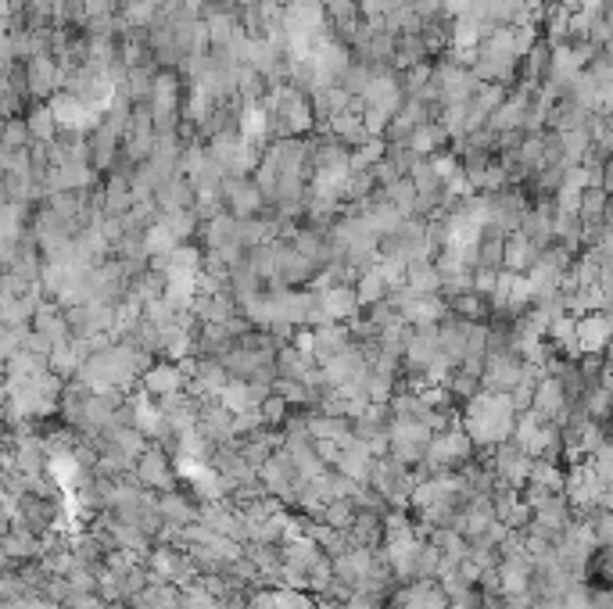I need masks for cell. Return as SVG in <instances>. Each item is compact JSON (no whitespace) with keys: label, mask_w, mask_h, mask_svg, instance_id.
Returning a JSON list of instances; mask_svg holds the SVG:
<instances>
[{"label":"cell","mask_w":613,"mask_h":609,"mask_svg":"<svg viewBox=\"0 0 613 609\" xmlns=\"http://www.w3.org/2000/svg\"><path fill=\"white\" fill-rule=\"evenodd\" d=\"M398 79H402L405 97H423L427 86L434 83V61H423V65H416V68H405V72H398Z\"/></svg>","instance_id":"cell-35"},{"label":"cell","mask_w":613,"mask_h":609,"mask_svg":"<svg viewBox=\"0 0 613 609\" xmlns=\"http://www.w3.org/2000/svg\"><path fill=\"white\" fill-rule=\"evenodd\" d=\"M449 308H452V315L470 319V322H492V315H495L492 302L484 295H477V291H466V295L449 298Z\"/></svg>","instance_id":"cell-24"},{"label":"cell","mask_w":613,"mask_h":609,"mask_svg":"<svg viewBox=\"0 0 613 609\" xmlns=\"http://www.w3.org/2000/svg\"><path fill=\"white\" fill-rule=\"evenodd\" d=\"M259 412H262V419H266V427H284L288 419H291V402L284 398V394H277V391H270L262 402H259Z\"/></svg>","instance_id":"cell-37"},{"label":"cell","mask_w":613,"mask_h":609,"mask_svg":"<svg viewBox=\"0 0 613 609\" xmlns=\"http://www.w3.org/2000/svg\"><path fill=\"white\" fill-rule=\"evenodd\" d=\"M144 315H147L151 322H158V326H169V322L180 315V308H176V304H169L165 298H158V302L144 304Z\"/></svg>","instance_id":"cell-42"},{"label":"cell","mask_w":613,"mask_h":609,"mask_svg":"<svg viewBox=\"0 0 613 609\" xmlns=\"http://www.w3.org/2000/svg\"><path fill=\"white\" fill-rule=\"evenodd\" d=\"M241 133L237 129H227V133H219V137H212V140H205V147H209V154H212V162L216 165H223L227 172L234 169V162H237V154H241Z\"/></svg>","instance_id":"cell-27"},{"label":"cell","mask_w":613,"mask_h":609,"mask_svg":"<svg viewBox=\"0 0 613 609\" xmlns=\"http://www.w3.org/2000/svg\"><path fill=\"white\" fill-rule=\"evenodd\" d=\"M603 355H607V366L613 369V337H610V344H607V351H603Z\"/></svg>","instance_id":"cell-47"},{"label":"cell","mask_w":613,"mask_h":609,"mask_svg":"<svg viewBox=\"0 0 613 609\" xmlns=\"http://www.w3.org/2000/svg\"><path fill=\"white\" fill-rule=\"evenodd\" d=\"M144 244H147V255H151V259H165V255H173L183 241H180V237H176V234H173V230L158 219V223L144 234Z\"/></svg>","instance_id":"cell-32"},{"label":"cell","mask_w":613,"mask_h":609,"mask_svg":"<svg viewBox=\"0 0 613 609\" xmlns=\"http://www.w3.org/2000/svg\"><path fill=\"white\" fill-rule=\"evenodd\" d=\"M4 147H32V133L25 126V115L22 119H7V126H4Z\"/></svg>","instance_id":"cell-41"},{"label":"cell","mask_w":613,"mask_h":609,"mask_svg":"<svg viewBox=\"0 0 613 609\" xmlns=\"http://www.w3.org/2000/svg\"><path fill=\"white\" fill-rule=\"evenodd\" d=\"M187 384H191V376H187V373H183V366H180V362H173V358H158V362H151V366H147V373L140 376V391H147L155 402H158V398H169V394L187 391Z\"/></svg>","instance_id":"cell-6"},{"label":"cell","mask_w":613,"mask_h":609,"mask_svg":"<svg viewBox=\"0 0 613 609\" xmlns=\"http://www.w3.org/2000/svg\"><path fill=\"white\" fill-rule=\"evenodd\" d=\"M173 452L165 448V445H147V452L137 459V470H133V477L144 484V488H151V491H176V466H173Z\"/></svg>","instance_id":"cell-3"},{"label":"cell","mask_w":613,"mask_h":609,"mask_svg":"<svg viewBox=\"0 0 613 609\" xmlns=\"http://www.w3.org/2000/svg\"><path fill=\"white\" fill-rule=\"evenodd\" d=\"M391 119H395V115H387V111L377 108V104H366V108H362V126H366V133H369L373 140H384Z\"/></svg>","instance_id":"cell-40"},{"label":"cell","mask_w":613,"mask_h":609,"mask_svg":"<svg viewBox=\"0 0 613 609\" xmlns=\"http://www.w3.org/2000/svg\"><path fill=\"white\" fill-rule=\"evenodd\" d=\"M155 205H158L162 216H169V212H187V208L198 205V190H194V183H191L187 176H173V180H165V183L155 190Z\"/></svg>","instance_id":"cell-12"},{"label":"cell","mask_w":613,"mask_h":609,"mask_svg":"<svg viewBox=\"0 0 613 609\" xmlns=\"http://www.w3.org/2000/svg\"><path fill=\"white\" fill-rule=\"evenodd\" d=\"M32 330H40L47 340L61 344V340H72V326H68V315H65V304L54 302V298H43L36 315H32Z\"/></svg>","instance_id":"cell-14"},{"label":"cell","mask_w":613,"mask_h":609,"mask_svg":"<svg viewBox=\"0 0 613 609\" xmlns=\"http://www.w3.org/2000/svg\"><path fill=\"white\" fill-rule=\"evenodd\" d=\"M502 259H506V234L484 230V237L477 244V266L481 269H502Z\"/></svg>","instance_id":"cell-30"},{"label":"cell","mask_w":613,"mask_h":609,"mask_svg":"<svg viewBox=\"0 0 613 609\" xmlns=\"http://www.w3.org/2000/svg\"><path fill=\"white\" fill-rule=\"evenodd\" d=\"M351 344H355V337H351V326L348 322H326V326L315 330V351L312 355L323 366V362H330L333 355H341Z\"/></svg>","instance_id":"cell-18"},{"label":"cell","mask_w":613,"mask_h":609,"mask_svg":"<svg viewBox=\"0 0 613 609\" xmlns=\"http://www.w3.org/2000/svg\"><path fill=\"white\" fill-rule=\"evenodd\" d=\"M50 373H58L61 380H76L79 376V369H83V355L76 351V344L72 340H61V344H54V351H50Z\"/></svg>","instance_id":"cell-28"},{"label":"cell","mask_w":613,"mask_h":609,"mask_svg":"<svg viewBox=\"0 0 613 609\" xmlns=\"http://www.w3.org/2000/svg\"><path fill=\"white\" fill-rule=\"evenodd\" d=\"M499 273H502V269H481V266H477V269H474V291L484 295V298L492 302V295H495V287H499Z\"/></svg>","instance_id":"cell-43"},{"label":"cell","mask_w":613,"mask_h":609,"mask_svg":"<svg viewBox=\"0 0 613 609\" xmlns=\"http://www.w3.org/2000/svg\"><path fill=\"white\" fill-rule=\"evenodd\" d=\"M165 287H169V277H165V273H158V269H147V273L133 277V284H129V298H133L137 304H151V302H158V298H165Z\"/></svg>","instance_id":"cell-26"},{"label":"cell","mask_w":613,"mask_h":609,"mask_svg":"<svg viewBox=\"0 0 613 609\" xmlns=\"http://www.w3.org/2000/svg\"><path fill=\"white\" fill-rule=\"evenodd\" d=\"M470 319H459V315H445L441 319V351L459 366L466 355H470Z\"/></svg>","instance_id":"cell-16"},{"label":"cell","mask_w":613,"mask_h":609,"mask_svg":"<svg viewBox=\"0 0 613 609\" xmlns=\"http://www.w3.org/2000/svg\"><path fill=\"white\" fill-rule=\"evenodd\" d=\"M449 391H452V398H456V402H470V398H477V394L484 391V380H481L477 373H470V369L456 366V369H452V376H449Z\"/></svg>","instance_id":"cell-34"},{"label":"cell","mask_w":613,"mask_h":609,"mask_svg":"<svg viewBox=\"0 0 613 609\" xmlns=\"http://www.w3.org/2000/svg\"><path fill=\"white\" fill-rule=\"evenodd\" d=\"M61 609H108V603H104L97 592H72L68 603Z\"/></svg>","instance_id":"cell-44"},{"label":"cell","mask_w":613,"mask_h":609,"mask_svg":"<svg viewBox=\"0 0 613 609\" xmlns=\"http://www.w3.org/2000/svg\"><path fill=\"white\" fill-rule=\"evenodd\" d=\"M351 520H355V502H348V499H330V502H326V513H323V524H326V527L348 531Z\"/></svg>","instance_id":"cell-39"},{"label":"cell","mask_w":613,"mask_h":609,"mask_svg":"<svg viewBox=\"0 0 613 609\" xmlns=\"http://www.w3.org/2000/svg\"><path fill=\"white\" fill-rule=\"evenodd\" d=\"M308 434H312L315 441H344V437H351V419H348V416L312 412V416H308Z\"/></svg>","instance_id":"cell-23"},{"label":"cell","mask_w":613,"mask_h":609,"mask_svg":"<svg viewBox=\"0 0 613 609\" xmlns=\"http://www.w3.org/2000/svg\"><path fill=\"white\" fill-rule=\"evenodd\" d=\"M603 509H613V484H607V491H603V502H600Z\"/></svg>","instance_id":"cell-46"},{"label":"cell","mask_w":613,"mask_h":609,"mask_svg":"<svg viewBox=\"0 0 613 609\" xmlns=\"http://www.w3.org/2000/svg\"><path fill=\"white\" fill-rule=\"evenodd\" d=\"M25 126L32 133V144H54L61 137V122H58V115H54V108L47 101L25 108Z\"/></svg>","instance_id":"cell-19"},{"label":"cell","mask_w":613,"mask_h":609,"mask_svg":"<svg viewBox=\"0 0 613 609\" xmlns=\"http://www.w3.org/2000/svg\"><path fill=\"white\" fill-rule=\"evenodd\" d=\"M463 427L474 437L477 448H495L502 441H513V427H517V409L510 394H492L481 391L477 398L466 402L463 409Z\"/></svg>","instance_id":"cell-1"},{"label":"cell","mask_w":613,"mask_h":609,"mask_svg":"<svg viewBox=\"0 0 613 609\" xmlns=\"http://www.w3.org/2000/svg\"><path fill=\"white\" fill-rule=\"evenodd\" d=\"M531 466H535V459H531L517 441H502V445H495V452H492V470H495L499 484H506V488L524 491L528 481H531Z\"/></svg>","instance_id":"cell-4"},{"label":"cell","mask_w":613,"mask_h":609,"mask_svg":"<svg viewBox=\"0 0 613 609\" xmlns=\"http://www.w3.org/2000/svg\"><path fill=\"white\" fill-rule=\"evenodd\" d=\"M315 298H319V304L326 308V315H330L333 322H351V319L362 315V302H359L355 284H333V287H326V291L315 295Z\"/></svg>","instance_id":"cell-11"},{"label":"cell","mask_w":613,"mask_h":609,"mask_svg":"<svg viewBox=\"0 0 613 609\" xmlns=\"http://www.w3.org/2000/svg\"><path fill=\"white\" fill-rule=\"evenodd\" d=\"M355 291H359V302H362V308L387 302V295H391V287H387V280H384L380 266H377V269H369V273H362V277H359V284H355Z\"/></svg>","instance_id":"cell-31"},{"label":"cell","mask_w":613,"mask_h":609,"mask_svg":"<svg viewBox=\"0 0 613 609\" xmlns=\"http://www.w3.org/2000/svg\"><path fill=\"white\" fill-rule=\"evenodd\" d=\"M198 241H201V248H205V252H219V248L234 244V241H237V216H230V212L223 208L216 219L201 223Z\"/></svg>","instance_id":"cell-20"},{"label":"cell","mask_w":613,"mask_h":609,"mask_svg":"<svg viewBox=\"0 0 613 609\" xmlns=\"http://www.w3.org/2000/svg\"><path fill=\"white\" fill-rule=\"evenodd\" d=\"M449 596L438 581H413L395 592V609H449Z\"/></svg>","instance_id":"cell-9"},{"label":"cell","mask_w":613,"mask_h":609,"mask_svg":"<svg viewBox=\"0 0 613 609\" xmlns=\"http://www.w3.org/2000/svg\"><path fill=\"white\" fill-rule=\"evenodd\" d=\"M323 137H330V140H337V144H344V147H362V144H369L373 137L366 133V126H362V111H341V115H333L330 119V126L323 129Z\"/></svg>","instance_id":"cell-15"},{"label":"cell","mask_w":613,"mask_h":609,"mask_svg":"<svg viewBox=\"0 0 613 609\" xmlns=\"http://www.w3.org/2000/svg\"><path fill=\"white\" fill-rule=\"evenodd\" d=\"M323 373H326V384L330 387H344V384H362V376L369 373V362L362 355L359 344L344 348L341 355H333L330 362H323Z\"/></svg>","instance_id":"cell-7"},{"label":"cell","mask_w":613,"mask_h":609,"mask_svg":"<svg viewBox=\"0 0 613 609\" xmlns=\"http://www.w3.org/2000/svg\"><path fill=\"white\" fill-rule=\"evenodd\" d=\"M362 101H366V104H377V108H384L387 115H398V111H402V104H405V90H402V79H398V72H395V68H384V72H377Z\"/></svg>","instance_id":"cell-8"},{"label":"cell","mask_w":613,"mask_h":609,"mask_svg":"<svg viewBox=\"0 0 613 609\" xmlns=\"http://www.w3.org/2000/svg\"><path fill=\"white\" fill-rule=\"evenodd\" d=\"M373 75H377V68L355 57V61L348 65V72L341 75V83H337V86H344V90H348L351 97H366V90H369V83H373Z\"/></svg>","instance_id":"cell-33"},{"label":"cell","mask_w":613,"mask_h":609,"mask_svg":"<svg viewBox=\"0 0 613 609\" xmlns=\"http://www.w3.org/2000/svg\"><path fill=\"white\" fill-rule=\"evenodd\" d=\"M380 198H384L387 205H395L405 219H416V187H413V180H409V176H402L398 183L384 187V190H380Z\"/></svg>","instance_id":"cell-29"},{"label":"cell","mask_w":613,"mask_h":609,"mask_svg":"<svg viewBox=\"0 0 613 609\" xmlns=\"http://www.w3.org/2000/svg\"><path fill=\"white\" fill-rule=\"evenodd\" d=\"M423 61H434L431 57V47L423 40V32H405L398 36V54H395V72H405V68H416Z\"/></svg>","instance_id":"cell-22"},{"label":"cell","mask_w":613,"mask_h":609,"mask_svg":"<svg viewBox=\"0 0 613 609\" xmlns=\"http://www.w3.org/2000/svg\"><path fill=\"white\" fill-rule=\"evenodd\" d=\"M542 259V248L528 237V234H510L506 237V259H502V269L510 273H531V266Z\"/></svg>","instance_id":"cell-17"},{"label":"cell","mask_w":613,"mask_h":609,"mask_svg":"<svg viewBox=\"0 0 613 609\" xmlns=\"http://www.w3.org/2000/svg\"><path fill=\"white\" fill-rule=\"evenodd\" d=\"M223 205L237 219H255V216H262L270 208V201H266L262 187L255 183V176H234V172L223 183Z\"/></svg>","instance_id":"cell-2"},{"label":"cell","mask_w":613,"mask_h":609,"mask_svg":"<svg viewBox=\"0 0 613 609\" xmlns=\"http://www.w3.org/2000/svg\"><path fill=\"white\" fill-rule=\"evenodd\" d=\"M237 133L241 140L255 144V147H270L273 144V115L266 104H244L241 119H237Z\"/></svg>","instance_id":"cell-10"},{"label":"cell","mask_w":613,"mask_h":609,"mask_svg":"<svg viewBox=\"0 0 613 609\" xmlns=\"http://www.w3.org/2000/svg\"><path fill=\"white\" fill-rule=\"evenodd\" d=\"M47 104L54 108V115H58V122H61V129H72V133H93V129L104 122V115H101L97 108H90L86 101H79V97H76V93H68V90L54 93Z\"/></svg>","instance_id":"cell-5"},{"label":"cell","mask_w":613,"mask_h":609,"mask_svg":"<svg viewBox=\"0 0 613 609\" xmlns=\"http://www.w3.org/2000/svg\"><path fill=\"white\" fill-rule=\"evenodd\" d=\"M405 284L420 295H441V269L434 259H420V262H409V277Z\"/></svg>","instance_id":"cell-25"},{"label":"cell","mask_w":613,"mask_h":609,"mask_svg":"<svg viewBox=\"0 0 613 609\" xmlns=\"http://www.w3.org/2000/svg\"><path fill=\"white\" fill-rule=\"evenodd\" d=\"M158 516H162L165 524L187 527V524H198V516H201V506H194L187 495L162 491V495H158Z\"/></svg>","instance_id":"cell-21"},{"label":"cell","mask_w":613,"mask_h":609,"mask_svg":"<svg viewBox=\"0 0 613 609\" xmlns=\"http://www.w3.org/2000/svg\"><path fill=\"white\" fill-rule=\"evenodd\" d=\"M384 154H387V140H369V144L355 147L351 151V172H369L377 162H384Z\"/></svg>","instance_id":"cell-38"},{"label":"cell","mask_w":613,"mask_h":609,"mask_svg":"<svg viewBox=\"0 0 613 609\" xmlns=\"http://www.w3.org/2000/svg\"><path fill=\"white\" fill-rule=\"evenodd\" d=\"M613 337V322L607 312H589L578 319V351L592 355V351H607Z\"/></svg>","instance_id":"cell-13"},{"label":"cell","mask_w":613,"mask_h":609,"mask_svg":"<svg viewBox=\"0 0 613 609\" xmlns=\"http://www.w3.org/2000/svg\"><path fill=\"white\" fill-rule=\"evenodd\" d=\"M373 180H377V187L384 190V187L398 183V180H402V172H398V169H395V165L384 158V162H377V165H373Z\"/></svg>","instance_id":"cell-45"},{"label":"cell","mask_w":613,"mask_h":609,"mask_svg":"<svg viewBox=\"0 0 613 609\" xmlns=\"http://www.w3.org/2000/svg\"><path fill=\"white\" fill-rule=\"evenodd\" d=\"M607 205H610V190L607 187H589L585 194H582V219L585 223H603V216H607Z\"/></svg>","instance_id":"cell-36"}]
</instances>
